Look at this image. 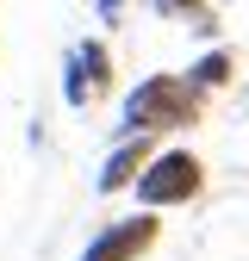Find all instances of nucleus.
I'll return each mask as SVG.
<instances>
[{"label":"nucleus","mask_w":249,"mask_h":261,"mask_svg":"<svg viewBox=\"0 0 249 261\" xmlns=\"http://www.w3.org/2000/svg\"><path fill=\"white\" fill-rule=\"evenodd\" d=\"M93 19H100V25H118L124 19V0H93Z\"/></svg>","instance_id":"6e6552de"},{"label":"nucleus","mask_w":249,"mask_h":261,"mask_svg":"<svg viewBox=\"0 0 249 261\" xmlns=\"http://www.w3.org/2000/svg\"><path fill=\"white\" fill-rule=\"evenodd\" d=\"M156 243H162V212H131V218L100 224L75 261H143Z\"/></svg>","instance_id":"20e7f679"},{"label":"nucleus","mask_w":249,"mask_h":261,"mask_svg":"<svg viewBox=\"0 0 249 261\" xmlns=\"http://www.w3.org/2000/svg\"><path fill=\"white\" fill-rule=\"evenodd\" d=\"M112 81H118V69H112V44L106 38L69 44V56H62V106L69 112H87L93 100H106Z\"/></svg>","instance_id":"7ed1b4c3"},{"label":"nucleus","mask_w":249,"mask_h":261,"mask_svg":"<svg viewBox=\"0 0 249 261\" xmlns=\"http://www.w3.org/2000/svg\"><path fill=\"white\" fill-rule=\"evenodd\" d=\"M156 155V137H137V130H118V143L106 149L100 174H93V193L112 199V193H131V180L143 174V162Z\"/></svg>","instance_id":"39448f33"},{"label":"nucleus","mask_w":249,"mask_h":261,"mask_svg":"<svg viewBox=\"0 0 249 261\" xmlns=\"http://www.w3.org/2000/svg\"><path fill=\"white\" fill-rule=\"evenodd\" d=\"M150 13H156V19H187L193 31H212V13H206V0H150Z\"/></svg>","instance_id":"0eeeda50"},{"label":"nucleus","mask_w":249,"mask_h":261,"mask_svg":"<svg viewBox=\"0 0 249 261\" xmlns=\"http://www.w3.org/2000/svg\"><path fill=\"white\" fill-rule=\"evenodd\" d=\"M193 124H206V93L187 75H143L118 100V130H137V137H168Z\"/></svg>","instance_id":"f257e3e1"},{"label":"nucleus","mask_w":249,"mask_h":261,"mask_svg":"<svg viewBox=\"0 0 249 261\" xmlns=\"http://www.w3.org/2000/svg\"><path fill=\"white\" fill-rule=\"evenodd\" d=\"M181 75H187V81H193V87L206 93V100H212V93H225V87L237 81V56H231L225 44H212V50H200L193 62H187Z\"/></svg>","instance_id":"423d86ee"},{"label":"nucleus","mask_w":249,"mask_h":261,"mask_svg":"<svg viewBox=\"0 0 249 261\" xmlns=\"http://www.w3.org/2000/svg\"><path fill=\"white\" fill-rule=\"evenodd\" d=\"M137 193V212H175V205H193L206 193V162L187 149V143H168L143 162V174L131 180Z\"/></svg>","instance_id":"f03ea898"}]
</instances>
